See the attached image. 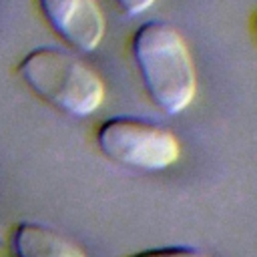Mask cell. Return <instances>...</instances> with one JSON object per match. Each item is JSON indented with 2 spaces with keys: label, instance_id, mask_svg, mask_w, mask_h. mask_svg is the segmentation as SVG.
Returning a JSON list of instances; mask_svg holds the SVG:
<instances>
[{
  "label": "cell",
  "instance_id": "9c48e42d",
  "mask_svg": "<svg viewBox=\"0 0 257 257\" xmlns=\"http://www.w3.org/2000/svg\"><path fill=\"white\" fill-rule=\"evenodd\" d=\"M255 30H257V14H255Z\"/></svg>",
  "mask_w": 257,
  "mask_h": 257
},
{
  "label": "cell",
  "instance_id": "3957f363",
  "mask_svg": "<svg viewBox=\"0 0 257 257\" xmlns=\"http://www.w3.org/2000/svg\"><path fill=\"white\" fill-rule=\"evenodd\" d=\"M96 147L110 161L141 171H163L181 157L179 139L169 128L139 116L102 120L96 128Z\"/></svg>",
  "mask_w": 257,
  "mask_h": 257
},
{
  "label": "cell",
  "instance_id": "8992f818",
  "mask_svg": "<svg viewBox=\"0 0 257 257\" xmlns=\"http://www.w3.org/2000/svg\"><path fill=\"white\" fill-rule=\"evenodd\" d=\"M128 257H207L203 251L195 247H185V245H171V247H155V249H145L139 253H133Z\"/></svg>",
  "mask_w": 257,
  "mask_h": 257
},
{
  "label": "cell",
  "instance_id": "7a4b0ae2",
  "mask_svg": "<svg viewBox=\"0 0 257 257\" xmlns=\"http://www.w3.org/2000/svg\"><path fill=\"white\" fill-rule=\"evenodd\" d=\"M16 70L36 96L70 116H88L104 102L102 78L66 50L38 46L18 62Z\"/></svg>",
  "mask_w": 257,
  "mask_h": 257
},
{
  "label": "cell",
  "instance_id": "6da1fadb",
  "mask_svg": "<svg viewBox=\"0 0 257 257\" xmlns=\"http://www.w3.org/2000/svg\"><path fill=\"white\" fill-rule=\"evenodd\" d=\"M131 52L149 98L167 114L183 112L197 94V70L183 34L165 20L143 22Z\"/></svg>",
  "mask_w": 257,
  "mask_h": 257
},
{
  "label": "cell",
  "instance_id": "52a82bcc",
  "mask_svg": "<svg viewBox=\"0 0 257 257\" xmlns=\"http://www.w3.org/2000/svg\"><path fill=\"white\" fill-rule=\"evenodd\" d=\"M157 0H116L118 8L122 12H126L128 16H137V14H143L145 10H149Z\"/></svg>",
  "mask_w": 257,
  "mask_h": 257
},
{
  "label": "cell",
  "instance_id": "ba28073f",
  "mask_svg": "<svg viewBox=\"0 0 257 257\" xmlns=\"http://www.w3.org/2000/svg\"><path fill=\"white\" fill-rule=\"evenodd\" d=\"M0 257H6V247H4L2 241H0Z\"/></svg>",
  "mask_w": 257,
  "mask_h": 257
},
{
  "label": "cell",
  "instance_id": "5b68a950",
  "mask_svg": "<svg viewBox=\"0 0 257 257\" xmlns=\"http://www.w3.org/2000/svg\"><path fill=\"white\" fill-rule=\"evenodd\" d=\"M10 245L16 257H84L82 249L56 229L42 223H18Z\"/></svg>",
  "mask_w": 257,
  "mask_h": 257
},
{
  "label": "cell",
  "instance_id": "277c9868",
  "mask_svg": "<svg viewBox=\"0 0 257 257\" xmlns=\"http://www.w3.org/2000/svg\"><path fill=\"white\" fill-rule=\"evenodd\" d=\"M48 26L72 48L94 52L104 38L106 20L96 0H38Z\"/></svg>",
  "mask_w": 257,
  "mask_h": 257
}]
</instances>
